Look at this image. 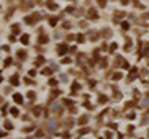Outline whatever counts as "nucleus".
<instances>
[{
    "label": "nucleus",
    "mask_w": 149,
    "mask_h": 139,
    "mask_svg": "<svg viewBox=\"0 0 149 139\" xmlns=\"http://www.w3.org/2000/svg\"><path fill=\"white\" fill-rule=\"evenodd\" d=\"M57 51H59V54H64V51H66V46H64V44H59V46H57Z\"/></svg>",
    "instance_id": "obj_1"
},
{
    "label": "nucleus",
    "mask_w": 149,
    "mask_h": 139,
    "mask_svg": "<svg viewBox=\"0 0 149 139\" xmlns=\"http://www.w3.org/2000/svg\"><path fill=\"white\" fill-rule=\"evenodd\" d=\"M88 17H90V18H97V12H95V10H88Z\"/></svg>",
    "instance_id": "obj_2"
},
{
    "label": "nucleus",
    "mask_w": 149,
    "mask_h": 139,
    "mask_svg": "<svg viewBox=\"0 0 149 139\" xmlns=\"http://www.w3.org/2000/svg\"><path fill=\"white\" fill-rule=\"evenodd\" d=\"M13 98H15V101H17V103H22V101H23V98H22V95H15V97H13Z\"/></svg>",
    "instance_id": "obj_3"
},
{
    "label": "nucleus",
    "mask_w": 149,
    "mask_h": 139,
    "mask_svg": "<svg viewBox=\"0 0 149 139\" xmlns=\"http://www.w3.org/2000/svg\"><path fill=\"white\" fill-rule=\"evenodd\" d=\"M22 43L23 44H28V35H23L22 36Z\"/></svg>",
    "instance_id": "obj_4"
},
{
    "label": "nucleus",
    "mask_w": 149,
    "mask_h": 139,
    "mask_svg": "<svg viewBox=\"0 0 149 139\" xmlns=\"http://www.w3.org/2000/svg\"><path fill=\"white\" fill-rule=\"evenodd\" d=\"M25 56H26V54H25V51H20V52H18V57H22V59H25Z\"/></svg>",
    "instance_id": "obj_5"
},
{
    "label": "nucleus",
    "mask_w": 149,
    "mask_h": 139,
    "mask_svg": "<svg viewBox=\"0 0 149 139\" xmlns=\"http://www.w3.org/2000/svg\"><path fill=\"white\" fill-rule=\"evenodd\" d=\"M87 120H88L87 116H82V118H80V124H84V123H87Z\"/></svg>",
    "instance_id": "obj_6"
},
{
    "label": "nucleus",
    "mask_w": 149,
    "mask_h": 139,
    "mask_svg": "<svg viewBox=\"0 0 149 139\" xmlns=\"http://www.w3.org/2000/svg\"><path fill=\"white\" fill-rule=\"evenodd\" d=\"M12 83H13V85H17V83H18V77H12Z\"/></svg>",
    "instance_id": "obj_7"
},
{
    "label": "nucleus",
    "mask_w": 149,
    "mask_h": 139,
    "mask_svg": "<svg viewBox=\"0 0 149 139\" xmlns=\"http://www.w3.org/2000/svg\"><path fill=\"white\" fill-rule=\"evenodd\" d=\"M77 41H84V36L82 35H77Z\"/></svg>",
    "instance_id": "obj_8"
},
{
    "label": "nucleus",
    "mask_w": 149,
    "mask_h": 139,
    "mask_svg": "<svg viewBox=\"0 0 149 139\" xmlns=\"http://www.w3.org/2000/svg\"><path fill=\"white\" fill-rule=\"evenodd\" d=\"M0 80H2V77H0Z\"/></svg>",
    "instance_id": "obj_9"
}]
</instances>
